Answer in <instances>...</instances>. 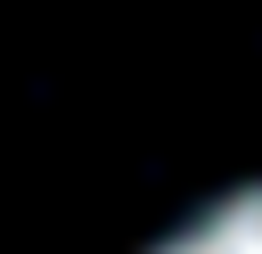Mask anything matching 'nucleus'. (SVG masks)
<instances>
[{
  "label": "nucleus",
  "instance_id": "obj_1",
  "mask_svg": "<svg viewBox=\"0 0 262 254\" xmlns=\"http://www.w3.org/2000/svg\"><path fill=\"white\" fill-rule=\"evenodd\" d=\"M156 254H262V188L221 197L213 213H196L180 238H164Z\"/></svg>",
  "mask_w": 262,
  "mask_h": 254
}]
</instances>
